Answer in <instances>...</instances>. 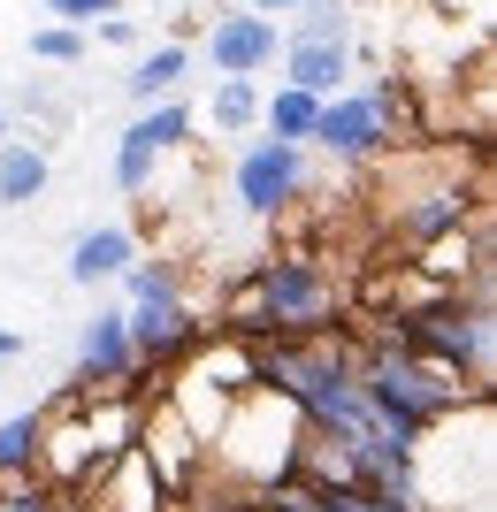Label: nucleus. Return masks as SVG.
I'll return each instance as SVG.
<instances>
[{
  "mask_svg": "<svg viewBox=\"0 0 497 512\" xmlns=\"http://www.w3.org/2000/svg\"><path fill=\"white\" fill-rule=\"evenodd\" d=\"M253 299H260V329H268V344L291 337H337L352 321V283L337 276V260L322 253V245H283V253H260L253 268Z\"/></svg>",
  "mask_w": 497,
  "mask_h": 512,
  "instance_id": "f257e3e1",
  "label": "nucleus"
},
{
  "mask_svg": "<svg viewBox=\"0 0 497 512\" xmlns=\"http://www.w3.org/2000/svg\"><path fill=\"white\" fill-rule=\"evenodd\" d=\"M306 184H314V161H306L299 146L253 138V146L238 153V169H230V207H238L245 222H283V214L306 199Z\"/></svg>",
  "mask_w": 497,
  "mask_h": 512,
  "instance_id": "f03ea898",
  "label": "nucleus"
},
{
  "mask_svg": "<svg viewBox=\"0 0 497 512\" xmlns=\"http://www.w3.org/2000/svg\"><path fill=\"white\" fill-rule=\"evenodd\" d=\"M314 146L329 153V161H345V169H375L383 153H398V130H390V115L375 107V92H337V100H322V123H314Z\"/></svg>",
  "mask_w": 497,
  "mask_h": 512,
  "instance_id": "7ed1b4c3",
  "label": "nucleus"
},
{
  "mask_svg": "<svg viewBox=\"0 0 497 512\" xmlns=\"http://www.w3.org/2000/svg\"><path fill=\"white\" fill-rule=\"evenodd\" d=\"M283 54V31L268 16H253V8H222L215 23H207V46H199L192 62H207L215 77H245V85H260V69H276Z\"/></svg>",
  "mask_w": 497,
  "mask_h": 512,
  "instance_id": "20e7f679",
  "label": "nucleus"
},
{
  "mask_svg": "<svg viewBox=\"0 0 497 512\" xmlns=\"http://www.w3.org/2000/svg\"><path fill=\"white\" fill-rule=\"evenodd\" d=\"M77 398H100V390H138V360H130V329L123 306H92V321L77 329V375H69Z\"/></svg>",
  "mask_w": 497,
  "mask_h": 512,
  "instance_id": "39448f33",
  "label": "nucleus"
},
{
  "mask_svg": "<svg viewBox=\"0 0 497 512\" xmlns=\"http://www.w3.org/2000/svg\"><path fill=\"white\" fill-rule=\"evenodd\" d=\"M130 268H138V230H123V222H92V230L69 237V283H123Z\"/></svg>",
  "mask_w": 497,
  "mask_h": 512,
  "instance_id": "423d86ee",
  "label": "nucleus"
},
{
  "mask_svg": "<svg viewBox=\"0 0 497 512\" xmlns=\"http://www.w3.org/2000/svg\"><path fill=\"white\" fill-rule=\"evenodd\" d=\"M283 85L306 92V100H337L352 92V46H283Z\"/></svg>",
  "mask_w": 497,
  "mask_h": 512,
  "instance_id": "0eeeda50",
  "label": "nucleus"
},
{
  "mask_svg": "<svg viewBox=\"0 0 497 512\" xmlns=\"http://www.w3.org/2000/svg\"><path fill=\"white\" fill-rule=\"evenodd\" d=\"M184 77H192V46H184V39H161V46H146V54L130 62L123 92H130L138 107H153V100H184Z\"/></svg>",
  "mask_w": 497,
  "mask_h": 512,
  "instance_id": "6e6552de",
  "label": "nucleus"
},
{
  "mask_svg": "<svg viewBox=\"0 0 497 512\" xmlns=\"http://www.w3.org/2000/svg\"><path fill=\"white\" fill-rule=\"evenodd\" d=\"M276 31H283V46H360V0H306Z\"/></svg>",
  "mask_w": 497,
  "mask_h": 512,
  "instance_id": "1a4fd4ad",
  "label": "nucleus"
},
{
  "mask_svg": "<svg viewBox=\"0 0 497 512\" xmlns=\"http://www.w3.org/2000/svg\"><path fill=\"white\" fill-rule=\"evenodd\" d=\"M199 115V138L215 130V138H253L260 130V85H245V77H215V92H207V107H192Z\"/></svg>",
  "mask_w": 497,
  "mask_h": 512,
  "instance_id": "9d476101",
  "label": "nucleus"
},
{
  "mask_svg": "<svg viewBox=\"0 0 497 512\" xmlns=\"http://www.w3.org/2000/svg\"><path fill=\"white\" fill-rule=\"evenodd\" d=\"M314 123H322V100H306V92H291V85L260 92V138L314 153Z\"/></svg>",
  "mask_w": 497,
  "mask_h": 512,
  "instance_id": "9b49d317",
  "label": "nucleus"
},
{
  "mask_svg": "<svg viewBox=\"0 0 497 512\" xmlns=\"http://www.w3.org/2000/svg\"><path fill=\"white\" fill-rule=\"evenodd\" d=\"M46 176H54V153L31 146V138H8V146H0V207L46 199Z\"/></svg>",
  "mask_w": 497,
  "mask_h": 512,
  "instance_id": "f8f14e48",
  "label": "nucleus"
},
{
  "mask_svg": "<svg viewBox=\"0 0 497 512\" xmlns=\"http://www.w3.org/2000/svg\"><path fill=\"white\" fill-rule=\"evenodd\" d=\"M130 130H138V138H146L161 161H169V153H192V146H199V115H192L184 100H153V107H138V115H130Z\"/></svg>",
  "mask_w": 497,
  "mask_h": 512,
  "instance_id": "ddd939ff",
  "label": "nucleus"
},
{
  "mask_svg": "<svg viewBox=\"0 0 497 512\" xmlns=\"http://www.w3.org/2000/svg\"><path fill=\"white\" fill-rule=\"evenodd\" d=\"M39 436H46V413L23 406L0 421V482H39Z\"/></svg>",
  "mask_w": 497,
  "mask_h": 512,
  "instance_id": "4468645a",
  "label": "nucleus"
},
{
  "mask_svg": "<svg viewBox=\"0 0 497 512\" xmlns=\"http://www.w3.org/2000/svg\"><path fill=\"white\" fill-rule=\"evenodd\" d=\"M161 169H169V161L123 123V138H115V192H123V199H153V192H161Z\"/></svg>",
  "mask_w": 497,
  "mask_h": 512,
  "instance_id": "2eb2a0df",
  "label": "nucleus"
},
{
  "mask_svg": "<svg viewBox=\"0 0 497 512\" xmlns=\"http://www.w3.org/2000/svg\"><path fill=\"white\" fill-rule=\"evenodd\" d=\"M85 54H92V31H62V23L31 31V62H46V69H69V62H85Z\"/></svg>",
  "mask_w": 497,
  "mask_h": 512,
  "instance_id": "dca6fc26",
  "label": "nucleus"
},
{
  "mask_svg": "<svg viewBox=\"0 0 497 512\" xmlns=\"http://www.w3.org/2000/svg\"><path fill=\"white\" fill-rule=\"evenodd\" d=\"M39 8L62 31H92V23H108V16H130V0H39Z\"/></svg>",
  "mask_w": 497,
  "mask_h": 512,
  "instance_id": "f3484780",
  "label": "nucleus"
},
{
  "mask_svg": "<svg viewBox=\"0 0 497 512\" xmlns=\"http://www.w3.org/2000/svg\"><path fill=\"white\" fill-rule=\"evenodd\" d=\"M92 39L123 54V46H138V16H108V23H92Z\"/></svg>",
  "mask_w": 497,
  "mask_h": 512,
  "instance_id": "a211bd4d",
  "label": "nucleus"
},
{
  "mask_svg": "<svg viewBox=\"0 0 497 512\" xmlns=\"http://www.w3.org/2000/svg\"><path fill=\"white\" fill-rule=\"evenodd\" d=\"M245 8H253V16H268V23H283V16H299L306 0H245Z\"/></svg>",
  "mask_w": 497,
  "mask_h": 512,
  "instance_id": "6ab92c4d",
  "label": "nucleus"
},
{
  "mask_svg": "<svg viewBox=\"0 0 497 512\" xmlns=\"http://www.w3.org/2000/svg\"><path fill=\"white\" fill-rule=\"evenodd\" d=\"M23 352H31V337H16V329H0V367H8V360H23Z\"/></svg>",
  "mask_w": 497,
  "mask_h": 512,
  "instance_id": "aec40b11",
  "label": "nucleus"
},
{
  "mask_svg": "<svg viewBox=\"0 0 497 512\" xmlns=\"http://www.w3.org/2000/svg\"><path fill=\"white\" fill-rule=\"evenodd\" d=\"M8 138H16V130H8V100H0V146H8Z\"/></svg>",
  "mask_w": 497,
  "mask_h": 512,
  "instance_id": "412c9836",
  "label": "nucleus"
}]
</instances>
